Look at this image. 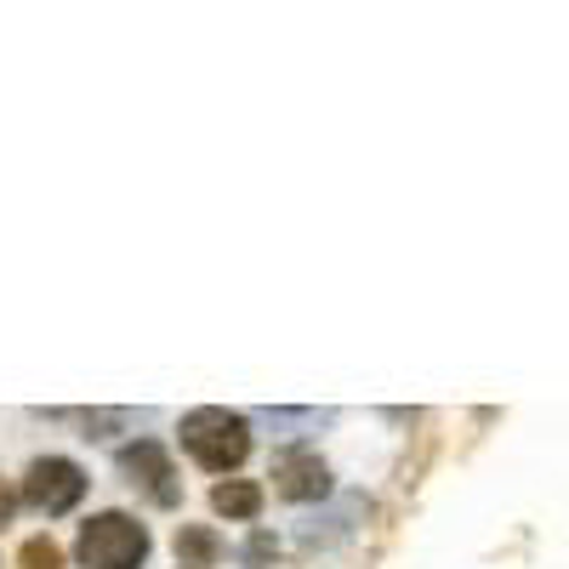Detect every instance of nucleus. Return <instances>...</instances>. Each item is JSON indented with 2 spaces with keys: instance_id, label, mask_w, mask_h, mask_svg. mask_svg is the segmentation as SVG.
Masks as SVG:
<instances>
[{
  "instance_id": "3",
  "label": "nucleus",
  "mask_w": 569,
  "mask_h": 569,
  "mask_svg": "<svg viewBox=\"0 0 569 569\" xmlns=\"http://www.w3.org/2000/svg\"><path fill=\"white\" fill-rule=\"evenodd\" d=\"M80 496H86V467L69 461V456H34L29 472H23V490H18V501H29L46 518L74 512Z\"/></svg>"
},
{
  "instance_id": "11",
  "label": "nucleus",
  "mask_w": 569,
  "mask_h": 569,
  "mask_svg": "<svg viewBox=\"0 0 569 569\" xmlns=\"http://www.w3.org/2000/svg\"><path fill=\"white\" fill-rule=\"evenodd\" d=\"M12 512H18V490H12L7 479H0V530L12 525Z\"/></svg>"
},
{
  "instance_id": "6",
  "label": "nucleus",
  "mask_w": 569,
  "mask_h": 569,
  "mask_svg": "<svg viewBox=\"0 0 569 569\" xmlns=\"http://www.w3.org/2000/svg\"><path fill=\"white\" fill-rule=\"evenodd\" d=\"M171 552H177V569H217L228 547H222V536L211 525H177Z\"/></svg>"
},
{
  "instance_id": "8",
  "label": "nucleus",
  "mask_w": 569,
  "mask_h": 569,
  "mask_svg": "<svg viewBox=\"0 0 569 569\" xmlns=\"http://www.w3.org/2000/svg\"><path fill=\"white\" fill-rule=\"evenodd\" d=\"M18 569H63V547L52 536H29L18 547Z\"/></svg>"
},
{
  "instance_id": "1",
  "label": "nucleus",
  "mask_w": 569,
  "mask_h": 569,
  "mask_svg": "<svg viewBox=\"0 0 569 569\" xmlns=\"http://www.w3.org/2000/svg\"><path fill=\"white\" fill-rule=\"evenodd\" d=\"M177 439L188 450V461L206 467V472H233L251 456V421L233 416L222 405H200L177 421Z\"/></svg>"
},
{
  "instance_id": "4",
  "label": "nucleus",
  "mask_w": 569,
  "mask_h": 569,
  "mask_svg": "<svg viewBox=\"0 0 569 569\" xmlns=\"http://www.w3.org/2000/svg\"><path fill=\"white\" fill-rule=\"evenodd\" d=\"M120 479L131 485V490H142L154 507H177V472H171V456H166V445L160 439H137V445H126L120 450Z\"/></svg>"
},
{
  "instance_id": "9",
  "label": "nucleus",
  "mask_w": 569,
  "mask_h": 569,
  "mask_svg": "<svg viewBox=\"0 0 569 569\" xmlns=\"http://www.w3.org/2000/svg\"><path fill=\"white\" fill-rule=\"evenodd\" d=\"M273 558H279V536L257 525V530H251V541H246V569H268Z\"/></svg>"
},
{
  "instance_id": "2",
  "label": "nucleus",
  "mask_w": 569,
  "mask_h": 569,
  "mask_svg": "<svg viewBox=\"0 0 569 569\" xmlns=\"http://www.w3.org/2000/svg\"><path fill=\"white\" fill-rule=\"evenodd\" d=\"M154 552V536L142 518L109 507V512H91L80 525V541H74V558L86 569H142Z\"/></svg>"
},
{
  "instance_id": "10",
  "label": "nucleus",
  "mask_w": 569,
  "mask_h": 569,
  "mask_svg": "<svg viewBox=\"0 0 569 569\" xmlns=\"http://www.w3.org/2000/svg\"><path fill=\"white\" fill-rule=\"evenodd\" d=\"M80 427H86V439H109V427H126V410H86Z\"/></svg>"
},
{
  "instance_id": "7",
  "label": "nucleus",
  "mask_w": 569,
  "mask_h": 569,
  "mask_svg": "<svg viewBox=\"0 0 569 569\" xmlns=\"http://www.w3.org/2000/svg\"><path fill=\"white\" fill-rule=\"evenodd\" d=\"M262 485L257 479H222L217 490H211V512L217 518H233V525H251V518L262 512Z\"/></svg>"
},
{
  "instance_id": "5",
  "label": "nucleus",
  "mask_w": 569,
  "mask_h": 569,
  "mask_svg": "<svg viewBox=\"0 0 569 569\" xmlns=\"http://www.w3.org/2000/svg\"><path fill=\"white\" fill-rule=\"evenodd\" d=\"M268 479H273V496H284V501H325L330 496V467L313 450H279Z\"/></svg>"
}]
</instances>
